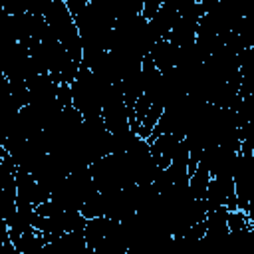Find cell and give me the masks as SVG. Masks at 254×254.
<instances>
[{
  "mask_svg": "<svg viewBox=\"0 0 254 254\" xmlns=\"http://www.w3.org/2000/svg\"><path fill=\"white\" fill-rule=\"evenodd\" d=\"M56 101L62 107H69L73 105V93H71V83H60L58 85V93H56Z\"/></svg>",
  "mask_w": 254,
  "mask_h": 254,
  "instance_id": "277c9868",
  "label": "cell"
},
{
  "mask_svg": "<svg viewBox=\"0 0 254 254\" xmlns=\"http://www.w3.org/2000/svg\"><path fill=\"white\" fill-rule=\"evenodd\" d=\"M210 179H212L210 171H208L204 165L198 163L196 171L189 177V189H190V194H192L194 198H204V196H206V190H208V185H210Z\"/></svg>",
  "mask_w": 254,
  "mask_h": 254,
  "instance_id": "7a4b0ae2",
  "label": "cell"
},
{
  "mask_svg": "<svg viewBox=\"0 0 254 254\" xmlns=\"http://www.w3.org/2000/svg\"><path fill=\"white\" fill-rule=\"evenodd\" d=\"M4 14H24L30 12L28 8V0H0Z\"/></svg>",
  "mask_w": 254,
  "mask_h": 254,
  "instance_id": "3957f363",
  "label": "cell"
},
{
  "mask_svg": "<svg viewBox=\"0 0 254 254\" xmlns=\"http://www.w3.org/2000/svg\"><path fill=\"white\" fill-rule=\"evenodd\" d=\"M117 224H119V220H113V218H109L107 214L89 218V220L85 222V228H83V234H85L89 252H95V248L99 246V242H101Z\"/></svg>",
  "mask_w": 254,
  "mask_h": 254,
  "instance_id": "6da1fadb",
  "label": "cell"
}]
</instances>
